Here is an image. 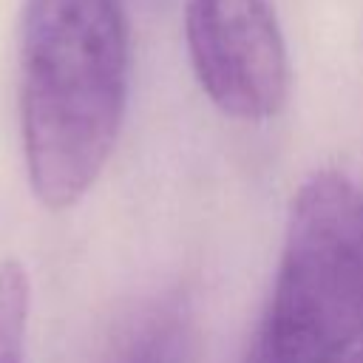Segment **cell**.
<instances>
[{
	"label": "cell",
	"instance_id": "6da1fadb",
	"mask_svg": "<svg viewBox=\"0 0 363 363\" xmlns=\"http://www.w3.org/2000/svg\"><path fill=\"white\" fill-rule=\"evenodd\" d=\"M128 26L116 0H26L20 133L34 196L65 210L99 179L125 116Z\"/></svg>",
	"mask_w": 363,
	"mask_h": 363
},
{
	"label": "cell",
	"instance_id": "7a4b0ae2",
	"mask_svg": "<svg viewBox=\"0 0 363 363\" xmlns=\"http://www.w3.org/2000/svg\"><path fill=\"white\" fill-rule=\"evenodd\" d=\"M360 335L363 190L337 170H318L292 196L244 363H337Z\"/></svg>",
	"mask_w": 363,
	"mask_h": 363
},
{
	"label": "cell",
	"instance_id": "3957f363",
	"mask_svg": "<svg viewBox=\"0 0 363 363\" xmlns=\"http://www.w3.org/2000/svg\"><path fill=\"white\" fill-rule=\"evenodd\" d=\"M190 62L210 102L244 122L275 116L289 94V60L267 0H187Z\"/></svg>",
	"mask_w": 363,
	"mask_h": 363
},
{
	"label": "cell",
	"instance_id": "277c9868",
	"mask_svg": "<svg viewBox=\"0 0 363 363\" xmlns=\"http://www.w3.org/2000/svg\"><path fill=\"white\" fill-rule=\"evenodd\" d=\"M193 318L184 298L170 295L145 309L125 335L113 363H190Z\"/></svg>",
	"mask_w": 363,
	"mask_h": 363
},
{
	"label": "cell",
	"instance_id": "5b68a950",
	"mask_svg": "<svg viewBox=\"0 0 363 363\" xmlns=\"http://www.w3.org/2000/svg\"><path fill=\"white\" fill-rule=\"evenodd\" d=\"M31 286L20 261L0 264V363H26Z\"/></svg>",
	"mask_w": 363,
	"mask_h": 363
},
{
	"label": "cell",
	"instance_id": "8992f818",
	"mask_svg": "<svg viewBox=\"0 0 363 363\" xmlns=\"http://www.w3.org/2000/svg\"><path fill=\"white\" fill-rule=\"evenodd\" d=\"M346 363H363V349H360V352H354V354H352Z\"/></svg>",
	"mask_w": 363,
	"mask_h": 363
}]
</instances>
